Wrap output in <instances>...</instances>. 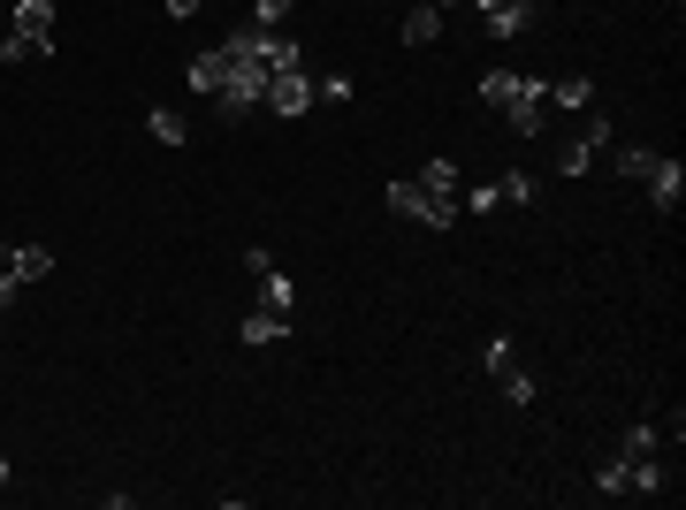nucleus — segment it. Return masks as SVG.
Wrapping results in <instances>:
<instances>
[{"mask_svg":"<svg viewBox=\"0 0 686 510\" xmlns=\"http://www.w3.org/2000/svg\"><path fill=\"white\" fill-rule=\"evenodd\" d=\"M9 31H24L39 54H54L62 24H54V0H9Z\"/></svg>","mask_w":686,"mask_h":510,"instance_id":"obj_4","label":"nucleus"},{"mask_svg":"<svg viewBox=\"0 0 686 510\" xmlns=\"http://www.w3.org/2000/svg\"><path fill=\"white\" fill-rule=\"evenodd\" d=\"M290 9H297V0H252V16H244V24H259V31H282V24H290Z\"/></svg>","mask_w":686,"mask_h":510,"instance_id":"obj_22","label":"nucleus"},{"mask_svg":"<svg viewBox=\"0 0 686 510\" xmlns=\"http://www.w3.org/2000/svg\"><path fill=\"white\" fill-rule=\"evenodd\" d=\"M161 9H168L176 24H191V16H199V0H161Z\"/></svg>","mask_w":686,"mask_h":510,"instance_id":"obj_29","label":"nucleus"},{"mask_svg":"<svg viewBox=\"0 0 686 510\" xmlns=\"http://www.w3.org/2000/svg\"><path fill=\"white\" fill-rule=\"evenodd\" d=\"M534 191H542V176H526V168H511V176H504V199H519V206H526Z\"/></svg>","mask_w":686,"mask_h":510,"instance_id":"obj_27","label":"nucleus"},{"mask_svg":"<svg viewBox=\"0 0 686 510\" xmlns=\"http://www.w3.org/2000/svg\"><path fill=\"white\" fill-rule=\"evenodd\" d=\"M481 16H488V39H504V47H511V39H526V31H534V16H542V9H534V0H496V9H481Z\"/></svg>","mask_w":686,"mask_h":510,"instance_id":"obj_6","label":"nucleus"},{"mask_svg":"<svg viewBox=\"0 0 686 510\" xmlns=\"http://www.w3.org/2000/svg\"><path fill=\"white\" fill-rule=\"evenodd\" d=\"M496 388H504V404H511V411H526V404H534V373H519V366H504V373H496Z\"/></svg>","mask_w":686,"mask_h":510,"instance_id":"obj_17","label":"nucleus"},{"mask_svg":"<svg viewBox=\"0 0 686 510\" xmlns=\"http://www.w3.org/2000/svg\"><path fill=\"white\" fill-rule=\"evenodd\" d=\"M595 495H610V502L625 495V457H618V449H610V457L595 464Z\"/></svg>","mask_w":686,"mask_h":510,"instance_id":"obj_21","label":"nucleus"},{"mask_svg":"<svg viewBox=\"0 0 686 510\" xmlns=\"http://www.w3.org/2000/svg\"><path fill=\"white\" fill-rule=\"evenodd\" d=\"M420 191H428V199H458V161H428Z\"/></svg>","mask_w":686,"mask_h":510,"instance_id":"obj_16","label":"nucleus"},{"mask_svg":"<svg viewBox=\"0 0 686 510\" xmlns=\"http://www.w3.org/2000/svg\"><path fill=\"white\" fill-rule=\"evenodd\" d=\"M221 85H229V54H221V47H206V54H191V92H199V100H214Z\"/></svg>","mask_w":686,"mask_h":510,"instance_id":"obj_10","label":"nucleus"},{"mask_svg":"<svg viewBox=\"0 0 686 510\" xmlns=\"http://www.w3.org/2000/svg\"><path fill=\"white\" fill-rule=\"evenodd\" d=\"M9 305H24V282H16L9 267H0V313H9Z\"/></svg>","mask_w":686,"mask_h":510,"instance_id":"obj_28","label":"nucleus"},{"mask_svg":"<svg viewBox=\"0 0 686 510\" xmlns=\"http://www.w3.org/2000/svg\"><path fill=\"white\" fill-rule=\"evenodd\" d=\"M625 457V449H618ZM625 495H663V457L656 449H633L625 457Z\"/></svg>","mask_w":686,"mask_h":510,"instance_id":"obj_9","label":"nucleus"},{"mask_svg":"<svg viewBox=\"0 0 686 510\" xmlns=\"http://www.w3.org/2000/svg\"><path fill=\"white\" fill-rule=\"evenodd\" d=\"M504 123H511V138H542V130H549V77H519Z\"/></svg>","mask_w":686,"mask_h":510,"instance_id":"obj_3","label":"nucleus"},{"mask_svg":"<svg viewBox=\"0 0 686 510\" xmlns=\"http://www.w3.org/2000/svg\"><path fill=\"white\" fill-rule=\"evenodd\" d=\"M435 39H443V9L412 0V16H405V47H435Z\"/></svg>","mask_w":686,"mask_h":510,"instance_id":"obj_13","label":"nucleus"},{"mask_svg":"<svg viewBox=\"0 0 686 510\" xmlns=\"http://www.w3.org/2000/svg\"><path fill=\"white\" fill-rule=\"evenodd\" d=\"M313 100H320V107H343V100H352V77H320Z\"/></svg>","mask_w":686,"mask_h":510,"instance_id":"obj_26","label":"nucleus"},{"mask_svg":"<svg viewBox=\"0 0 686 510\" xmlns=\"http://www.w3.org/2000/svg\"><path fill=\"white\" fill-rule=\"evenodd\" d=\"M390 214H405V221H428V191H420V176H412V183H390Z\"/></svg>","mask_w":686,"mask_h":510,"instance_id":"obj_15","label":"nucleus"},{"mask_svg":"<svg viewBox=\"0 0 686 510\" xmlns=\"http://www.w3.org/2000/svg\"><path fill=\"white\" fill-rule=\"evenodd\" d=\"M0 487H9V457H0Z\"/></svg>","mask_w":686,"mask_h":510,"instance_id":"obj_30","label":"nucleus"},{"mask_svg":"<svg viewBox=\"0 0 686 510\" xmlns=\"http://www.w3.org/2000/svg\"><path fill=\"white\" fill-rule=\"evenodd\" d=\"M549 107H564V115H587V107H595V85H587V77H557V85H549Z\"/></svg>","mask_w":686,"mask_h":510,"instance_id":"obj_14","label":"nucleus"},{"mask_svg":"<svg viewBox=\"0 0 686 510\" xmlns=\"http://www.w3.org/2000/svg\"><path fill=\"white\" fill-rule=\"evenodd\" d=\"M587 161H595V145H587V138H572V145L557 153V176H587Z\"/></svg>","mask_w":686,"mask_h":510,"instance_id":"obj_23","label":"nucleus"},{"mask_svg":"<svg viewBox=\"0 0 686 510\" xmlns=\"http://www.w3.org/2000/svg\"><path fill=\"white\" fill-rule=\"evenodd\" d=\"M428 9H458V0H428Z\"/></svg>","mask_w":686,"mask_h":510,"instance_id":"obj_32","label":"nucleus"},{"mask_svg":"<svg viewBox=\"0 0 686 510\" xmlns=\"http://www.w3.org/2000/svg\"><path fill=\"white\" fill-rule=\"evenodd\" d=\"M259 107H267V115H305V107H313V77H305V69H275Z\"/></svg>","mask_w":686,"mask_h":510,"instance_id":"obj_5","label":"nucleus"},{"mask_svg":"<svg viewBox=\"0 0 686 510\" xmlns=\"http://www.w3.org/2000/svg\"><path fill=\"white\" fill-rule=\"evenodd\" d=\"M466 9H496V0H466Z\"/></svg>","mask_w":686,"mask_h":510,"instance_id":"obj_31","label":"nucleus"},{"mask_svg":"<svg viewBox=\"0 0 686 510\" xmlns=\"http://www.w3.org/2000/svg\"><path fill=\"white\" fill-rule=\"evenodd\" d=\"M640 183H648L656 214H678V199H686V168H678V161H663V153H656V168H648Z\"/></svg>","mask_w":686,"mask_h":510,"instance_id":"obj_7","label":"nucleus"},{"mask_svg":"<svg viewBox=\"0 0 686 510\" xmlns=\"http://www.w3.org/2000/svg\"><path fill=\"white\" fill-rule=\"evenodd\" d=\"M0 267H9V244H0Z\"/></svg>","mask_w":686,"mask_h":510,"instance_id":"obj_33","label":"nucleus"},{"mask_svg":"<svg viewBox=\"0 0 686 510\" xmlns=\"http://www.w3.org/2000/svg\"><path fill=\"white\" fill-rule=\"evenodd\" d=\"M221 54H244V62H267V69H305V47L290 31H259V24H237L221 39Z\"/></svg>","mask_w":686,"mask_h":510,"instance_id":"obj_1","label":"nucleus"},{"mask_svg":"<svg viewBox=\"0 0 686 510\" xmlns=\"http://www.w3.org/2000/svg\"><path fill=\"white\" fill-rule=\"evenodd\" d=\"M237 335H244V350H267V343H282V335H290V313H267V305H252V313L237 320Z\"/></svg>","mask_w":686,"mask_h":510,"instance_id":"obj_8","label":"nucleus"},{"mask_svg":"<svg viewBox=\"0 0 686 510\" xmlns=\"http://www.w3.org/2000/svg\"><path fill=\"white\" fill-rule=\"evenodd\" d=\"M511 92H519V69H488V77H481V100H488V107H511Z\"/></svg>","mask_w":686,"mask_h":510,"instance_id":"obj_18","label":"nucleus"},{"mask_svg":"<svg viewBox=\"0 0 686 510\" xmlns=\"http://www.w3.org/2000/svg\"><path fill=\"white\" fill-rule=\"evenodd\" d=\"M9 275L31 290V282H47V275H54V252H47V244H9Z\"/></svg>","mask_w":686,"mask_h":510,"instance_id":"obj_11","label":"nucleus"},{"mask_svg":"<svg viewBox=\"0 0 686 510\" xmlns=\"http://www.w3.org/2000/svg\"><path fill=\"white\" fill-rule=\"evenodd\" d=\"M145 130H153L161 145H183V130H191V123H183L176 107H153V115H145Z\"/></svg>","mask_w":686,"mask_h":510,"instance_id":"obj_19","label":"nucleus"},{"mask_svg":"<svg viewBox=\"0 0 686 510\" xmlns=\"http://www.w3.org/2000/svg\"><path fill=\"white\" fill-rule=\"evenodd\" d=\"M610 168H618L625 183H640V176L656 168V153H648V145H618V161H610Z\"/></svg>","mask_w":686,"mask_h":510,"instance_id":"obj_20","label":"nucleus"},{"mask_svg":"<svg viewBox=\"0 0 686 510\" xmlns=\"http://www.w3.org/2000/svg\"><path fill=\"white\" fill-rule=\"evenodd\" d=\"M458 206H473V214H496V206H504V183H473Z\"/></svg>","mask_w":686,"mask_h":510,"instance_id":"obj_25","label":"nucleus"},{"mask_svg":"<svg viewBox=\"0 0 686 510\" xmlns=\"http://www.w3.org/2000/svg\"><path fill=\"white\" fill-rule=\"evenodd\" d=\"M259 305H267V313H297V282H290L275 259L259 267Z\"/></svg>","mask_w":686,"mask_h":510,"instance_id":"obj_12","label":"nucleus"},{"mask_svg":"<svg viewBox=\"0 0 686 510\" xmlns=\"http://www.w3.org/2000/svg\"><path fill=\"white\" fill-rule=\"evenodd\" d=\"M31 54H39V47H31L24 31H0V69H16V62H31Z\"/></svg>","mask_w":686,"mask_h":510,"instance_id":"obj_24","label":"nucleus"},{"mask_svg":"<svg viewBox=\"0 0 686 510\" xmlns=\"http://www.w3.org/2000/svg\"><path fill=\"white\" fill-rule=\"evenodd\" d=\"M267 77H275L267 62H244V54H229V85L214 92V107H221V115H252V107L267 100Z\"/></svg>","mask_w":686,"mask_h":510,"instance_id":"obj_2","label":"nucleus"}]
</instances>
